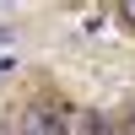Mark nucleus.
I'll use <instances>...</instances> for the list:
<instances>
[{"label":"nucleus","mask_w":135,"mask_h":135,"mask_svg":"<svg viewBox=\"0 0 135 135\" xmlns=\"http://www.w3.org/2000/svg\"><path fill=\"white\" fill-rule=\"evenodd\" d=\"M22 135H65V114L49 108V103H32L22 114Z\"/></svg>","instance_id":"1"},{"label":"nucleus","mask_w":135,"mask_h":135,"mask_svg":"<svg viewBox=\"0 0 135 135\" xmlns=\"http://www.w3.org/2000/svg\"><path fill=\"white\" fill-rule=\"evenodd\" d=\"M86 135H108V124L103 119H86Z\"/></svg>","instance_id":"2"},{"label":"nucleus","mask_w":135,"mask_h":135,"mask_svg":"<svg viewBox=\"0 0 135 135\" xmlns=\"http://www.w3.org/2000/svg\"><path fill=\"white\" fill-rule=\"evenodd\" d=\"M119 16H124L130 27H135V0H130V6H119Z\"/></svg>","instance_id":"3"}]
</instances>
